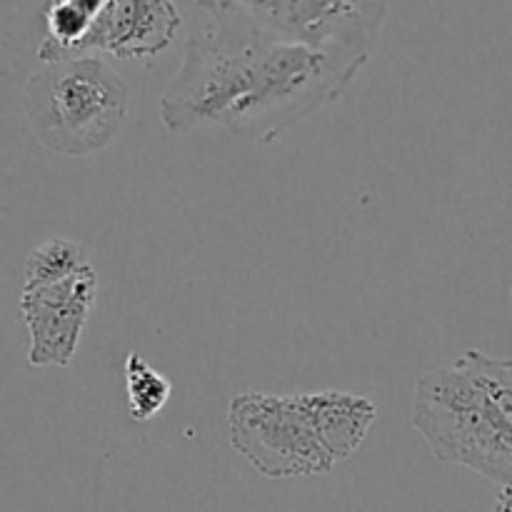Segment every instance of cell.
<instances>
[{"mask_svg": "<svg viewBox=\"0 0 512 512\" xmlns=\"http://www.w3.org/2000/svg\"><path fill=\"white\" fill-rule=\"evenodd\" d=\"M195 5L210 15V25L193 30L183 65L160 95V120L170 133L213 123L235 138L273 143L338 100L370 58L263 33L235 0Z\"/></svg>", "mask_w": 512, "mask_h": 512, "instance_id": "1", "label": "cell"}, {"mask_svg": "<svg viewBox=\"0 0 512 512\" xmlns=\"http://www.w3.org/2000/svg\"><path fill=\"white\" fill-rule=\"evenodd\" d=\"M410 415L435 458L512 488V420L463 360L415 383Z\"/></svg>", "mask_w": 512, "mask_h": 512, "instance_id": "2", "label": "cell"}, {"mask_svg": "<svg viewBox=\"0 0 512 512\" xmlns=\"http://www.w3.org/2000/svg\"><path fill=\"white\" fill-rule=\"evenodd\" d=\"M128 100L120 73L95 55H78L33 70L23 90V113L45 150L90 155L118 135Z\"/></svg>", "mask_w": 512, "mask_h": 512, "instance_id": "3", "label": "cell"}, {"mask_svg": "<svg viewBox=\"0 0 512 512\" xmlns=\"http://www.w3.org/2000/svg\"><path fill=\"white\" fill-rule=\"evenodd\" d=\"M228 433L235 453L265 478H318L335 468L298 395H235L228 405Z\"/></svg>", "mask_w": 512, "mask_h": 512, "instance_id": "4", "label": "cell"}, {"mask_svg": "<svg viewBox=\"0 0 512 512\" xmlns=\"http://www.w3.org/2000/svg\"><path fill=\"white\" fill-rule=\"evenodd\" d=\"M240 13L263 33L313 48H375L390 3L358 0H235Z\"/></svg>", "mask_w": 512, "mask_h": 512, "instance_id": "5", "label": "cell"}, {"mask_svg": "<svg viewBox=\"0 0 512 512\" xmlns=\"http://www.w3.org/2000/svg\"><path fill=\"white\" fill-rule=\"evenodd\" d=\"M98 278L88 268L58 285L20 293V318L28 328V363L33 368H68L78 353L93 310Z\"/></svg>", "mask_w": 512, "mask_h": 512, "instance_id": "6", "label": "cell"}, {"mask_svg": "<svg viewBox=\"0 0 512 512\" xmlns=\"http://www.w3.org/2000/svg\"><path fill=\"white\" fill-rule=\"evenodd\" d=\"M180 13L170 0H105L78 55L93 50L120 60L150 58L173 43Z\"/></svg>", "mask_w": 512, "mask_h": 512, "instance_id": "7", "label": "cell"}, {"mask_svg": "<svg viewBox=\"0 0 512 512\" xmlns=\"http://www.w3.org/2000/svg\"><path fill=\"white\" fill-rule=\"evenodd\" d=\"M298 398L335 465L358 453L378 418L375 403L363 395L320 390V393H298Z\"/></svg>", "mask_w": 512, "mask_h": 512, "instance_id": "8", "label": "cell"}, {"mask_svg": "<svg viewBox=\"0 0 512 512\" xmlns=\"http://www.w3.org/2000/svg\"><path fill=\"white\" fill-rule=\"evenodd\" d=\"M105 0H53L45 3V35L40 40L38 60L53 63L78 58V48L93 28Z\"/></svg>", "mask_w": 512, "mask_h": 512, "instance_id": "9", "label": "cell"}, {"mask_svg": "<svg viewBox=\"0 0 512 512\" xmlns=\"http://www.w3.org/2000/svg\"><path fill=\"white\" fill-rule=\"evenodd\" d=\"M90 268L88 253L68 238H50L25 258L23 290H40L58 285Z\"/></svg>", "mask_w": 512, "mask_h": 512, "instance_id": "10", "label": "cell"}, {"mask_svg": "<svg viewBox=\"0 0 512 512\" xmlns=\"http://www.w3.org/2000/svg\"><path fill=\"white\" fill-rule=\"evenodd\" d=\"M123 378L125 395H128V410L138 423L153 420L168 405L170 395H173V383L138 353H130L125 358Z\"/></svg>", "mask_w": 512, "mask_h": 512, "instance_id": "11", "label": "cell"}, {"mask_svg": "<svg viewBox=\"0 0 512 512\" xmlns=\"http://www.w3.org/2000/svg\"><path fill=\"white\" fill-rule=\"evenodd\" d=\"M460 360L478 375L480 383L488 388V393L498 400L500 408L512 420V360L490 358L480 350H468Z\"/></svg>", "mask_w": 512, "mask_h": 512, "instance_id": "12", "label": "cell"}, {"mask_svg": "<svg viewBox=\"0 0 512 512\" xmlns=\"http://www.w3.org/2000/svg\"><path fill=\"white\" fill-rule=\"evenodd\" d=\"M495 512H512V488L500 490L498 503H495Z\"/></svg>", "mask_w": 512, "mask_h": 512, "instance_id": "13", "label": "cell"}]
</instances>
